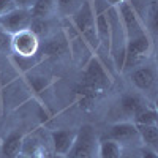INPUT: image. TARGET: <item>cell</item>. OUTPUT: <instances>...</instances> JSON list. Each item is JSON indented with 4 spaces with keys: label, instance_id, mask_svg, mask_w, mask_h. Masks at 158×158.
<instances>
[{
    "label": "cell",
    "instance_id": "cell-1",
    "mask_svg": "<svg viewBox=\"0 0 158 158\" xmlns=\"http://www.w3.org/2000/svg\"><path fill=\"white\" fill-rule=\"evenodd\" d=\"M74 25L77 32L84 36V40L89 43L90 48L97 49L100 46L98 36H97V29H95V10L92 2H84L77 8L76 16H74Z\"/></svg>",
    "mask_w": 158,
    "mask_h": 158
},
{
    "label": "cell",
    "instance_id": "cell-2",
    "mask_svg": "<svg viewBox=\"0 0 158 158\" xmlns=\"http://www.w3.org/2000/svg\"><path fill=\"white\" fill-rule=\"evenodd\" d=\"M152 54V41L147 33H144L138 38L128 40L125 44V60L123 68L133 70L146 62Z\"/></svg>",
    "mask_w": 158,
    "mask_h": 158
},
{
    "label": "cell",
    "instance_id": "cell-3",
    "mask_svg": "<svg viewBox=\"0 0 158 158\" xmlns=\"http://www.w3.org/2000/svg\"><path fill=\"white\" fill-rule=\"evenodd\" d=\"M98 147V139L95 135V130L90 125H84L77 130L76 139L67 158H95Z\"/></svg>",
    "mask_w": 158,
    "mask_h": 158
},
{
    "label": "cell",
    "instance_id": "cell-4",
    "mask_svg": "<svg viewBox=\"0 0 158 158\" xmlns=\"http://www.w3.org/2000/svg\"><path fill=\"white\" fill-rule=\"evenodd\" d=\"M117 11H118V16H120L123 30H125V35H127V41L147 33L142 22H141V19H139V16H138L136 10L133 8V5L130 2H127V0L122 2L117 6Z\"/></svg>",
    "mask_w": 158,
    "mask_h": 158
},
{
    "label": "cell",
    "instance_id": "cell-5",
    "mask_svg": "<svg viewBox=\"0 0 158 158\" xmlns=\"http://www.w3.org/2000/svg\"><path fill=\"white\" fill-rule=\"evenodd\" d=\"M32 15L29 10H22V8H16L10 11L8 15L0 18V27L3 32H6L8 35H16L22 30H29L30 24H32Z\"/></svg>",
    "mask_w": 158,
    "mask_h": 158
},
{
    "label": "cell",
    "instance_id": "cell-6",
    "mask_svg": "<svg viewBox=\"0 0 158 158\" xmlns=\"http://www.w3.org/2000/svg\"><path fill=\"white\" fill-rule=\"evenodd\" d=\"M40 48V40L32 30H22L11 36V48L19 57H33Z\"/></svg>",
    "mask_w": 158,
    "mask_h": 158
},
{
    "label": "cell",
    "instance_id": "cell-7",
    "mask_svg": "<svg viewBox=\"0 0 158 158\" xmlns=\"http://www.w3.org/2000/svg\"><path fill=\"white\" fill-rule=\"evenodd\" d=\"M108 138L114 139L118 142L120 146L125 147H133L135 144L141 142L139 141V133H138V127L131 122H122V123H115L111 127Z\"/></svg>",
    "mask_w": 158,
    "mask_h": 158
},
{
    "label": "cell",
    "instance_id": "cell-8",
    "mask_svg": "<svg viewBox=\"0 0 158 158\" xmlns=\"http://www.w3.org/2000/svg\"><path fill=\"white\" fill-rule=\"evenodd\" d=\"M131 84H133L138 90L141 92H152L155 90L156 85V71L153 67H149V65H141V67H136L130 74Z\"/></svg>",
    "mask_w": 158,
    "mask_h": 158
},
{
    "label": "cell",
    "instance_id": "cell-9",
    "mask_svg": "<svg viewBox=\"0 0 158 158\" xmlns=\"http://www.w3.org/2000/svg\"><path fill=\"white\" fill-rule=\"evenodd\" d=\"M85 85L92 90H101L109 84V74L106 73L104 67L97 60L92 59L85 70Z\"/></svg>",
    "mask_w": 158,
    "mask_h": 158
},
{
    "label": "cell",
    "instance_id": "cell-10",
    "mask_svg": "<svg viewBox=\"0 0 158 158\" xmlns=\"http://www.w3.org/2000/svg\"><path fill=\"white\" fill-rule=\"evenodd\" d=\"M76 133L77 130H57L52 133V147H54V152L57 155H63L67 156V153L70 152L73 142L76 139Z\"/></svg>",
    "mask_w": 158,
    "mask_h": 158
},
{
    "label": "cell",
    "instance_id": "cell-11",
    "mask_svg": "<svg viewBox=\"0 0 158 158\" xmlns=\"http://www.w3.org/2000/svg\"><path fill=\"white\" fill-rule=\"evenodd\" d=\"M29 11L33 19H49L57 13V0H35Z\"/></svg>",
    "mask_w": 158,
    "mask_h": 158
},
{
    "label": "cell",
    "instance_id": "cell-12",
    "mask_svg": "<svg viewBox=\"0 0 158 158\" xmlns=\"http://www.w3.org/2000/svg\"><path fill=\"white\" fill-rule=\"evenodd\" d=\"M122 153H123V147L114 139L111 138L98 139V147H97L98 158H120Z\"/></svg>",
    "mask_w": 158,
    "mask_h": 158
},
{
    "label": "cell",
    "instance_id": "cell-13",
    "mask_svg": "<svg viewBox=\"0 0 158 158\" xmlns=\"http://www.w3.org/2000/svg\"><path fill=\"white\" fill-rule=\"evenodd\" d=\"M95 29H97V36L100 44H104L109 49V41H111V27H109V19L106 11H98L95 13Z\"/></svg>",
    "mask_w": 158,
    "mask_h": 158
},
{
    "label": "cell",
    "instance_id": "cell-14",
    "mask_svg": "<svg viewBox=\"0 0 158 158\" xmlns=\"http://www.w3.org/2000/svg\"><path fill=\"white\" fill-rule=\"evenodd\" d=\"M146 106L147 104H146V101H144V98L141 95H138V94H128V95L120 98V108L128 115L138 114L141 109H144Z\"/></svg>",
    "mask_w": 158,
    "mask_h": 158
},
{
    "label": "cell",
    "instance_id": "cell-15",
    "mask_svg": "<svg viewBox=\"0 0 158 158\" xmlns=\"http://www.w3.org/2000/svg\"><path fill=\"white\" fill-rule=\"evenodd\" d=\"M22 135L21 133H11L2 144V155L3 158H15L22 152Z\"/></svg>",
    "mask_w": 158,
    "mask_h": 158
},
{
    "label": "cell",
    "instance_id": "cell-16",
    "mask_svg": "<svg viewBox=\"0 0 158 158\" xmlns=\"http://www.w3.org/2000/svg\"><path fill=\"white\" fill-rule=\"evenodd\" d=\"M138 133H139V141L142 142L144 147L156 149L158 144V127L156 125H136Z\"/></svg>",
    "mask_w": 158,
    "mask_h": 158
},
{
    "label": "cell",
    "instance_id": "cell-17",
    "mask_svg": "<svg viewBox=\"0 0 158 158\" xmlns=\"http://www.w3.org/2000/svg\"><path fill=\"white\" fill-rule=\"evenodd\" d=\"M133 117H135V125H156L158 114H156L155 109L146 106L144 109H141L138 114H135Z\"/></svg>",
    "mask_w": 158,
    "mask_h": 158
},
{
    "label": "cell",
    "instance_id": "cell-18",
    "mask_svg": "<svg viewBox=\"0 0 158 158\" xmlns=\"http://www.w3.org/2000/svg\"><path fill=\"white\" fill-rule=\"evenodd\" d=\"M67 51V44L65 41H57V40H49V43L46 44V52L49 56H60Z\"/></svg>",
    "mask_w": 158,
    "mask_h": 158
},
{
    "label": "cell",
    "instance_id": "cell-19",
    "mask_svg": "<svg viewBox=\"0 0 158 158\" xmlns=\"http://www.w3.org/2000/svg\"><path fill=\"white\" fill-rule=\"evenodd\" d=\"M77 0H57V13H63V15H68L74 10V6Z\"/></svg>",
    "mask_w": 158,
    "mask_h": 158
},
{
    "label": "cell",
    "instance_id": "cell-20",
    "mask_svg": "<svg viewBox=\"0 0 158 158\" xmlns=\"http://www.w3.org/2000/svg\"><path fill=\"white\" fill-rule=\"evenodd\" d=\"M13 10H16V5H15L13 0H0V18L8 15V13L13 11Z\"/></svg>",
    "mask_w": 158,
    "mask_h": 158
},
{
    "label": "cell",
    "instance_id": "cell-21",
    "mask_svg": "<svg viewBox=\"0 0 158 158\" xmlns=\"http://www.w3.org/2000/svg\"><path fill=\"white\" fill-rule=\"evenodd\" d=\"M11 48V35L0 30V51H6Z\"/></svg>",
    "mask_w": 158,
    "mask_h": 158
},
{
    "label": "cell",
    "instance_id": "cell-22",
    "mask_svg": "<svg viewBox=\"0 0 158 158\" xmlns=\"http://www.w3.org/2000/svg\"><path fill=\"white\" fill-rule=\"evenodd\" d=\"M139 153H141V158H158L156 156V150L150 149V147H142Z\"/></svg>",
    "mask_w": 158,
    "mask_h": 158
},
{
    "label": "cell",
    "instance_id": "cell-23",
    "mask_svg": "<svg viewBox=\"0 0 158 158\" xmlns=\"http://www.w3.org/2000/svg\"><path fill=\"white\" fill-rule=\"evenodd\" d=\"M16 5V8H22V10H30L35 0H13Z\"/></svg>",
    "mask_w": 158,
    "mask_h": 158
},
{
    "label": "cell",
    "instance_id": "cell-24",
    "mask_svg": "<svg viewBox=\"0 0 158 158\" xmlns=\"http://www.w3.org/2000/svg\"><path fill=\"white\" fill-rule=\"evenodd\" d=\"M120 158H141V153H139V152H138V153H136V152H135V153H133V152H130V153H125V152H123Z\"/></svg>",
    "mask_w": 158,
    "mask_h": 158
},
{
    "label": "cell",
    "instance_id": "cell-25",
    "mask_svg": "<svg viewBox=\"0 0 158 158\" xmlns=\"http://www.w3.org/2000/svg\"><path fill=\"white\" fill-rule=\"evenodd\" d=\"M106 2H108L109 6H118L122 2H125V0H106Z\"/></svg>",
    "mask_w": 158,
    "mask_h": 158
},
{
    "label": "cell",
    "instance_id": "cell-26",
    "mask_svg": "<svg viewBox=\"0 0 158 158\" xmlns=\"http://www.w3.org/2000/svg\"><path fill=\"white\" fill-rule=\"evenodd\" d=\"M46 158H67V156H63V155H57V153H54V155H51V156H46Z\"/></svg>",
    "mask_w": 158,
    "mask_h": 158
},
{
    "label": "cell",
    "instance_id": "cell-27",
    "mask_svg": "<svg viewBox=\"0 0 158 158\" xmlns=\"http://www.w3.org/2000/svg\"><path fill=\"white\" fill-rule=\"evenodd\" d=\"M15 158H29V156L25 155V153H22V152H21V153H19V155H16Z\"/></svg>",
    "mask_w": 158,
    "mask_h": 158
},
{
    "label": "cell",
    "instance_id": "cell-28",
    "mask_svg": "<svg viewBox=\"0 0 158 158\" xmlns=\"http://www.w3.org/2000/svg\"><path fill=\"white\" fill-rule=\"evenodd\" d=\"M0 30H2V27H0Z\"/></svg>",
    "mask_w": 158,
    "mask_h": 158
}]
</instances>
